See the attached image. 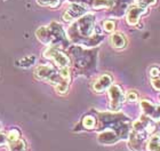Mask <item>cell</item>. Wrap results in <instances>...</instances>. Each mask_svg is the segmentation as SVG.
<instances>
[{"mask_svg":"<svg viewBox=\"0 0 160 151\" xmlns=\"http://www.w3.org/2000/svg\"><path fill=\"white\" fill-rule=\"evenodd\" d=\"M36 56L34 55H29V56H24L21 60H18L16 62V64H18V67L21 68H29L31 65H33L36 63Z\"/></svg>","mask_w":160,"mask_h":151,"instance_id":"2e32d148","label":"cell"},{"mask_svg":"<svg viewBox=\"0 0 160 151\" xmlns=\"http://www.w3.org/2000/svg\"><path fill=\"white\" fill-rule=\"evenodd\" d=\"M120 140L117 133L111 129H103V132L98 135V141L103 144H112Z\"/></svg>","mask_w":160,"mask_h":151,"instance_id":"8fae6325","label":"cell"},{"mask_svg":"<svg viewBox=\"0 0 160 151\" xmlns=\"http://www.w3.org/2000/svg\"><path fill=\"white\" fill-rule=\"evenodd\" d=\"M111 85H112V77H111L110 74L105 73L97 78V80L94 83L93 88L96 93H102V92L107 91Z\"/></svg>","mask_w":160,"mask_h":151,"instance_id":"9c48e42d","label":"cell"},{"mask_svg":"<svg viewBox=\"0 0 160 151\" xmlns=\"http://www.w3.org/2000/svg\"><path fill=\"white\" fill-rule=\"evenodd\" d=\"M69 84H70V81L61 80L58 84L55 85V89L58 94H67L68 89H69Z\"/></svg>","mask_w":160,"mask_h":151,"instance_id":"ac0fdd59","label":"cell"},{"mask_svg":"<svg viewBox=\"0 0 160 151\" xmlns=\"http://www.w3.org/2000/svg\"><path fill=\"white\" fill-rule=\"evenodd\" d=\"M50 30V34H52V44L50 46L57 48H64L68 46V39L65 36V32L62 29L60 23L57 22H52L48 25Z\"/></svg>","mask_w":160,"mask_h":151,"instance_id":"277c9868","label":"cell"},{"mask_svg":"<svg viewBox=\"0 0 160 151\" xmlns=\"http://www.w3.org/2000/svg\"><path fill=\"white\" fill-rule=\"evenodd\" d=\"M76 3H85V5H88L92 8H108V7L112 6V0H71Z\"/></svg>","mask_w":160,"mask_h":151,"instance_id":"30bf717a","label":"cell"},{"mask_svg":"<svg viewBox=\"0 0 160 151\" xmlns=\"http://www.w3.org/2000/svg\"><path fill=\"white\" fill-rule=\"evenodd\" d=\"M36 36H37L38 40L41 41L45 45L52 44V34H50V30L48 27H40L37 31H36Z\"/></svg>","mask_w":160,"mask_h":151,"instance_id":"7c38bea8","label":"cell"},{"mask_svg":"<svg viewBox=\"0 0 160 151\" xmlns=\"http://www.w3.org/2000/svg\"><path fill=\"white\" fill-rule=\"evenodd\" d=\"M103 29L107 31V32H113L114 29H116V23L111 20L104 21L103 22Z\"/></svg>","mask_w":160,"mask_h":151,"instance_id":"44dd1931","label":"cell"},{"mask_svg":"<svg viewBox=\"0 0 160 151\" xmlns=\"http://www.w3.org/2000/svg\"><path fill=\"white\" fill-rule=\"evenodd\" d=\"M85 14H86V7L80 3H73L63 14V20L65 22H72V21L78 20L81 16H83Z\"/></svg>","mask_w":160,"mask_h":151,"instance_id":"ba28073f","label":"cell"},{"mask_svg":"<svg viewBox=\"0 0 160 151\" xmlns=\"http://www.w3.org/2000/svg\"><path fill=\"white\" fill-rule=\"evenodd\" d=\"M62 0H37V3L40 6H47L50 8H57L60 6Z\"/></svg>","mask_w":160,"mask_h":151,"instance_id":"d6986e66","label":"cell"},{"mask_svg":"<svg viewBox=\"0 0 160 151\" xmlns=\"http://www.w3.org/2000/svg\"><path fill=\"white\" fill-rule=\"evenodd\" d=\"M34 78L38 79V80L48 81L50 84H53L54 86L58 84L61 80H63V79H61V77L58 76L56 70L52 65H48V64H46V65L42 64V65H39V67L36 68V70H34Z\"/></svg>","mask_w":160,"mask_h":151,"instance_id":"7a4b0ae2","label":"cell"},{"mask_svg":"<svg viewBox=\"0 0 160 151\" xmlns=\"http://www.w3.org/2000/svg\"><path fill=\"white\" fill-rule=\"evenodd\" d=\"M136 1H137V5H140L142 7H148L150 6V5L156 3L157 0H136Z\"/></svg>","mask_w":160,"mask_h":151,"instance_id":"603a6c76","label":"cell"},{"mask_svg":"<svg viewBox=\"0 0 160 151\" xmlns=\"http://www.w3.org/2000/svg\"><path fill=\"white\" fill-rule=\"evenodd\" d=\"M108 89H109L108 94H109V100H110L109 108H110L111 111L117 112V111L120 110V108H121V105L123 103V100H125L122 89L118 85H111Z\"/></svg>","mask_w":160,"mask_h":151,"instance_id":"5b68a950","label":"cell"},{"mask_svg":"<svg viewBox=\"0 0 160 151\" xmlns=\"http://www.w3.org/2000/svg\"><path fill=\"white\" fill-rule=\"evenodd\" d=\"M111 45L113 46L114 48L117 49H122V48L126 47L127 45V39L125 37L123 33H120V32H116L111 36Z\"/></svg>","mask_w":160,"mask_h":151,"instance_id":"4fadbf2b","label":"cell"},{"mask_svg":"<svg viewBox=\"0 0 160 151\" xmlns=\"http://www.w3.org/2000/svg\"><path fill=\"white\" fill-rule=\"evenodd\" d=\"M6 142H7V136H5L2 133H0V145L5 144Z\"/></svg>","mask_w":160,"mask_h":151,"instance_id":"484cf974","label":"cell"},{"mask_svg":"<svg viewBox=\"0 0 160 151\" xmlns=\"http://www.w3.org/2000/svg\"><path fill=\"white\" fill-rule=\"evenodd\" d=\"M150 76H151V78L159 77V76H160V70L158 69L157 67L151 68V70H150Z\"/></svg>","mask_w":160,"mask_h":151,"instance_id":"d4e9b609","label":"cell"},{"mask_svg":"<svg viewBox=\"0 0 160 151\" xmlns=\"http://www.w3.org/2000/svg\"><path fill=\"white\" fill-rule=\"evenodd\" d=\"M8 144H9L8 151H27V144L22 138H18L17 141H14Z\"/></svg>","mask_w":160,"mask_h":151,"instance_id":"e0dca14e","label":"cell"},{"mask_svg":"<svg viewBox=\"0 0 160 151\" xmlns=\"http://www.w3.org/2000/svg\"><path fill=\"white\" fill-rule=\"evenodd\" d=\"M43 56L46 58L52 60L55 63V65H57L58 68H64L70 65V58L61 48L49 46L43 50Z\"/></svg>","mask_w":160,"mask_h":151,"instance_id":"3957f363","label":"cell"},{"mask_svg":"<svg viewBox=\"0 0 160 151\" xmlns=\"http://www.w3.org/2000/svg\"><path fill=\"white\" fill-rule=\"evenodd\" d=\"M147 132L143 131H135L133 129L129 132V147L133 149L134 151H142L144 149V144L147 142Z\"/></svg>","mask_w":160,"mask_h":151,"instance_id":"8992f818","label":"cell"},{"mask_svg":"<svg viewBox=\"0 0 160 151\" xmlns=\"http://www.w3.org/2000/svg\"><path fill=\"white\" fill-rule=\"evenodd\" d=\"M159 151H160V149H159Z\"/></svg>","mask_w":160,"mask_h":151,"instance_id":"4316f807","label":"cell"},{"mask_svg":"<svg viewBox=\"0 0 160 151\" xmlns=\"http://www.w3.org/2000/svg\"><path fill=\"white\" fill-rule=\"evenodd\" d=\"M96 124H97V120L96 118L92 116V114H86L85 117L82 118V126L83 128H86V129H94V128L96 127Z\"/></svg>","mask_w":160,"mask_h":151,"instance_id":"9a60e30c","label":"cell"},{"mask_svg":"<svg viewBox=\"0 0 160 151\" xmlns=\"http://www.w3.org/2000/svg\"><path fill=\"white\" fill-rule=\"evenodd\" d=\"M125 98H126L128 102H135L137 100V93L134 91L127 92L126 95H125Z\"/></svg>","mask_w":160,"mask_h":151,"instance_id":"7402d4cb","label":"cell"},{"mask_svg":"<svg viewBox=\"0 0 160 151\" xmlns=\"http://www.w3.org/2000/svg\"><path fill=\"white\" fill-rule=\"evenodd\" d=\"M148 151H159L160 149V135H153L152 138L147 142L145 145Z\"/></svg>","mask_w":160,"mask_h":151,"instance_id":"5bb4252c","label":"cell"},{"mask_svg":"<svg viewBox=\"0 0 160 151\" xmlns=\"http://www.w3.org/2000/svg\"><path fill=\"white\" fill-rule=\"evenodd\" d=\"M152 86H153L154 89H157V91H160V76L159 77H156V78H152Z\"/></svg>","mask_w":160,"mask_h":151,"instance_id":"cb8c5ba5","label":"cell"},{"mask_svg":"<svg viewBox=\"0 0 160 151\" xmlns=\"http://www.w3.org/2000/svg\"><path fill=\"white\" fill-rule=\"evenodd\" d=\"M95 17L93 14H85L70 28V37L72 40L86 44L88 46L97 45L102 40V37L95 36Z\"/></svg>","mask_w":160,"mask_h":151,"instance_id":"6da1fadb","label":"cell"},{"mask_svg":"<svg viewBox=\"0 0 160 151\" xmlns=\"http://www.w3.org/2000/svg\"><path fill=\"white\" fill-rule=\"evenodd\" d=\"M18 138H20V132L17 131V129H12V131L8 132V134H7V142L8 143L17 141Z\"/></svg>","mask_w":160,"mask_h":151,"instance_id":"ffe728a7","label":"cell"},{"mask_svg":"<svg viewBox=\"0 0 160 151\" xmlns=\"http://www.w3.org/2000/svg\"><path fill=\"white\" fill-rule=\"evenodd\" d=\"M147 7H142L140 5H132L128 7L126 13V21L129 25H136L140 21V17L147 13Z\"/></svg>","mask_w":160,"mask_h":151,"instance_id":"52a82bcc","label":"cell"}]
</instances>
